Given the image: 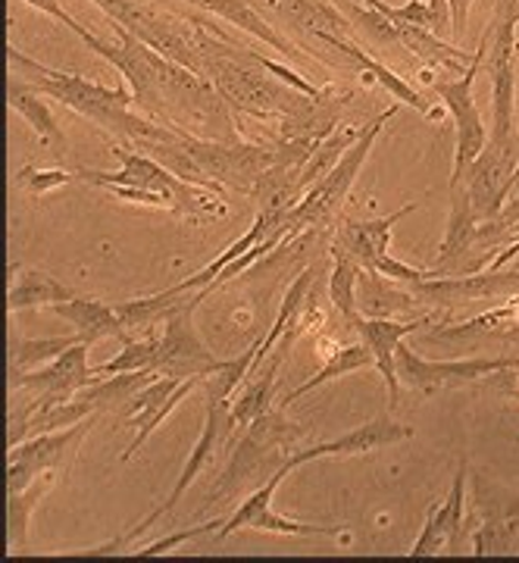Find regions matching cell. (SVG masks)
Listing matches in <instances>:
<instances>
[{
    "mask_svg": "<svg viewBox=\"0 0 519 563\" xmlns=\"http://www.w3.org/2000/svg\"><path fill=\"white\" fill-rule=\"evenodd\" d=\"M113 154L122 161L117 173L81 166L76 169V179L95 185L117 201L161 207V210H169L176 220H191L195 225L225 220V213H229L225 191H213V188L179 179L176 173H169L157 161L144 157L125 144H117V141H113Z\"/></svg>",
    "mask_w": 519,
    "mask_h": 563,
    "instance_id": "obj_1",
    "label": "cell"
},
{
    "mask_svg": "<svg viewBox=\"0 0 519 563\" xmlns=\"http://www.w3.org/2000/svg\"><path fill=\"white\" fill-rule=\"evenodd\" d=\"M7 60L13 66V73L32 81L41 95H47V98L60 101L63 107H69L73 113L91 120L113 141H120L125 129L139 117V110L132 107L129 88H107V85H98V81L76 76V73L51 69L44 63L32 60L29 54H22L16 44H7Z\"/></svg>",
    "mask_w": 519,
    "mask_h": 563,
    "instance_id": "obj_2",
    "label": "cell"
},
{
    "mask_svg": "<svg viewBox=\"0 0 519 563\" xmlns=\"http://www.w3.org/2000/svg\"><path fill=\"white\" fill-rule=\"evenodd\" d=\"M307 435V426L291 422L285 417V407H269L260 413L241 435V442L232 448V457L213 485V501L229 498L239 501L244 488L263 485L273 473H279L288 463V448Z\"/></svg>",
    "mask_w": 519,
    "mask_h": 563,
    "instance_id": "obj_3",
    "label": "cell"
},
{
    "mask_svg": "<svg viewBox=\"0 0 519 563\" xmlns=\"http://www.w3.org/2000/svg\"><path fill=\"white\" fill-rule=\"evenodd\" d=\"M398 110L400 103H395V107L382 110L376 120H369V125L360 132V139L354 141V144L344 151V157L332 166V173H329L325 179L317 181L310 191H303V198L285 213V225H288L291 239H300L303 232L322 229V225H329V222L335 220L341 203L347 201V195H351V188H354V181H357L363 163L373 154V144L379 141V135L385 132V125L398 117Z\"/></svg>",
    "mask_w": 519,
    "mask_h": 563,
    "instance_id": "obj_4",
    "label": "cell"
},
{
    "mask_svg": "<svg viewBox=\"0 0 519 563\" xmlns=\"http://www.w3.org/2000/svg\"><path fill=\"white\" fill-rule=\"evenodd\" d=\"M519 0H498L495 16L488 22V79H492V113H495V132L488 141L498 144H514L517 135V57H519Z\"/></svg>",
    "mask_w": 519,
    "mask_h": 563,
    "instance_id": "obj_5",
    "label": "cell"
},
{
    "mask_svg": "<svg viewBox=\"0 0 519 563\" xmlns=\"http://www.w3.org/2000/svg\"><path fill=\"white\" fill-rule=\"evenodd\" d=\"M485 51H488V35L482 32L479 44H476V57H473V66L457 76V79H432L429 88L432 95L439 98V103L451 113L454 120V132H457V151H454V169H451V188H460L466 181V173L470 166L476 163L485 144H488V132L482 125V113L476 107V98H473V85H476V76H479L482 63H485Z\"/></svg>",
    "mask_w": 519,
    "mask_h": 563,
    "instance_id": "obj_6",
    "label": "cell"
},
{
    "mask_svg": "<svg viewBox=\"0 0 519 563\" xmlns=\"http://www.w3.org/2000/svg\"><path fill=\"white\" fill-rule=\"evenodd\" d=\"M95 426V417L76 422L69 429L57 432H44L35 439H25L20 444H10L7 454V492H20L25 485H32L44 473H57L66 476L76 463L81 442L88 435V429Z\"/></svg>",
    "mask_w": 519,
    "mask_h": 563,
    "instance_id": "obj_7",
    "label": "cell"
},
{
    "mask_svg": "<svg viewBox=\"0 0 519 563\" xmlns=\"http://www.w3.org/2000/svg\"><path fill=\"white\" fill-rule=\"evenodd\" d=\"M195 291L188 295V301L179 310H173L157 329V344H161V376H176V379H207L210 373L220 369V357H213V351L203 344L200 332L195 329V310H198Z\"/></svg>",
    "mask_w": 519,
    "mask_h": 563,
    "instance_id": "obj_8",
    "label": "cell"
},
{
    "mask_svg": "<svg viewBox=\"0 0 519 563\" xmlns=\"http://www.w3.org/2000/svg\"><path fill=\"white\" fill-rule=\"evenodd\" d=\"M398 376L400 385L417 391L435 388H463L470 383L492 379L504 369H519V357H470V361H426L407 342L398 344Z\"/></svg>",
    "mask_w": 519,
    "mask_h": 563,
    "instance_id": "obj_9",
    "label": "cell"
},
{
    "mask_svg": "<svg viewBox=\"0 0 519 563\" xmlns=\"http://www.w3.org/2000/svg\"><path fill=\"white\" fill-rule=\"evenodd\" d=\"M288 463L281 466L279 473H273L266 483L260 485L257 492H251L244 501L239 504V510L222 523L217 532V539H229L241 529H260V532H273V536H313V539H341L344 536V526H320V523H298V520H288L281 517L279 510L273 507V498L279 492V485L288 476Z\"/></svg>",
    "mask_w": 519,
    "mask_h": 563,
    "instance_id": "obj_10",
    "label": "cell"
},
{
    "mask_svg": "<svg viewBox=\"0 0 519 563\" xmlns=\"http://www.w3.org/2000/svg\"><path fill=\"white\" fill-rule=\"evenodd\" d=\"M413 298L429 303L432 310H457L466 303L488 301V298H510L519 291V266L517 269H482L470 276H439V279H422L410 285Z\"/></svg>",
    "mask_w": 519,
    "mask_h": 563,
    "instance_id": "obj_11",
    "label": "cell"
},
{
    "mask_svg": "<svg viewBox=\"0 0 519 563\" xmlns=\"http://www.w3.org/2000/svg\"><path fill=\"white\" fill-rule=\"evenodd\" d=\"M203 379L198 376H191V379H176V376H157L154 383H147L141 388L139 395L129 401V407L122 410V417H125V426L135 432V439L129 442L125 448V454H122V461H132L135 454H139L144 442L161 429V422L179 407Z\"/></svg>",
    "mask_w": 519,
    "mask_h": 563,
    "instance_id": "obj_12",
    "label": "cell"
},
{
    "mask_svg": "<svg viewBox=\"0 0 519 563\" xmlns=\"http://www.w3.org/2000/svg\"><path fill=\"white\" fill-rule=\"evenodd\" d=\"M466 476H470V466H466V461H460L457 476L451 483L448 498H441V501L429 507L420 539L407 551L410 558L460 554L470 544L466 536H463V520H466Z\"/></svg>",
    "mask_w": 519,
    "mask_h": 563,
    "instance_id": "obj_13",
    "label": "cell"
},
{
    "mask_svg": "<svg viewBox=\"0 0 519 563\" xmlns=\"http://www.w3.org/2000/svg\"><path fill=\"white\" fill-rule=\"evenodd\" d=\"M407 439H413V426H407V422H395L388 413H382L376 420L363 422L357 429H351V432H344L339 439H332V442H320L313 444V448H307V451H295L291 457H288V470H295V466H303V463H313V461H325V457H360V454H373V451H382V448H388V444H398L407 442Z\"/></svg>",
    "mask_w": 519,
    "mask_h": 563,
    "instance_id": "obj_14",
    "label": "cell"
},
{
    "mask_svg": "<svg viewBox=\"0 0 519 563\" xmlns=\"http://www.w3.org/2000/svg\"><path fill=\"white\" fill-rule=\"evenodd\" d=\"M441 317V310H429V313H422L420 320H410V322H398V320H376V317H354L351 325H354V332L360 335V342L366 344L369 351H373V357H376V369L382 373V379H385V388H388V401L398 404L400 401V376H398V344L407 339V335H413V332H420L422 325H429V322H435Z\"/></svg>",
    "mask_w": 519,
    "mask_h": 563,
    "instance_id": "obj_15",
    "label": "cell"
},
{
    "mask_svg": "<svg viewBox=\"0 0 519 563\" xmlns=\"http://www.w3.org/2000/svg\"><path fill=\"white\" fill-rule=\"evenodd\" d=\"M88 347L91 344H73L69 351H63L57 361L35 366L29 373L10 376V388L16 391H32V395H51V398H76L81 388L98 383L95 366H88Z\"/></svg>",
    "mask_w": 519,
    "mask_h": 563,
    "instance_id": "obj_16",
    "label": "cell"
},
{
    "mask_svg": "<svg viewBox=\"0 0 519 563\" xmlns=\"http://www.w3.org/2000/svg\"><path fill=\"white\" fill-rule=\"evenodd\" d=\"M317 41H322L325 47H332L335 54H341V60H344V69H354L363 76L366 85H382L395 101L407 103V107H413V110H420L426 120H441L444 117V110L439 107H432V103L422 98L420 91L410 85V81H404L398 73H391L385 63H379L376 57H369L366 51H360L357 44L351 38H344V35H313Z\"/></svg>",
    "mask_w": 519,
    "mask_h": 563,
    "instance_id": "obj_17",
    "label": "cell"
},
{
    "mask_svg": "<svg viewBox=\"0 0 519 563\" xmlns=\"http://www.w3.org/2000/svg\"><path fill=\"white\" fill-rule=\"evenodd\" d=\"M413 210H420V201L407 203L395 213L382 217V220H344L335 229V239L329 251H339L344 257L357 263L360 269H376L382 257H388V244H391V232L404 217H410Z\"/></svg>",
    "mask_w": 519,
    "mask_h": 563,
    "instance_id": "obj_18",
    "label": "cell"
},
{
    "mask_svg": "<svg viewBox=\"0 0 519 563\" xmlns=\"http://www.w3.org/2000/svg\"><path fill=\"white\" fill-rule=\"evenodd\" d=\"M181 3H188V7H195V10H203V13H210V16H220L222 22H229V25L241 29L244 35H254V38L263 41V44H269L273 51H279L281 57L320 63L317 57H313V54L300 51L295 41L285 38L281 32H276V29L263 20V16H260L257 10H254L247 0H181Z\"/></svg>",
    "mask_w": 519,
    "mask_h": 563,
    "instance_id": "obj_19",
    "label": "cell"
},
{
    "mask_svg": "<svg viewBox=\"0 0 519 563\" xmlns=\"http://www.w3.org/2000/svg\"><path fill=\"white\" fill-rule=\"evenodd\" d=\"M519 332V295L507 298V301L485 310L479 317L466 322H441L439 329H432V342H514Z\"/></svg>",
    "mask_w": 519,
    "mask_h": 563,
    "instance_id": "obj_20",
    "label": "cell"
},
{
    "mask_svg": "<svg viewBox=\"0 0 519 563\" xmlns=\"http://www.w3.org/2000/svg\"><path fill=\"white\" fill-rule=\"evenodd\" d=\"M51 310L63 320H69V325H76V332H79L85 344H98L107 342V339H117L122 344L132 342V335L122 325L117 307L98 301V298H73V301L54 303Z\"/></svg>",
    "mask_w": 519,
    "mask_h": 563,
    "instance_id": "obj_21",
    "label": "cell"
},
{
    "mask_svg": "<svg viewBox=\"0 0 519 563\" xmlns=\"http://www.w3.org/2000/svg\"><path fill=\"white\" fill-rule=\"evenodd\" d=\"M317 273H320V266L313 263V266H307V269H300L295 282L288 285V291H285V298H281L279 313H276V322H273V329L260 339V351H257V361L251 366V376H257L260 369H263V363L266 357L276 351V344L281 342V335L288 332V329H295L300 322V313H303V303L310 298V291H313V285H317ZM247 376V379H251Z\"/></svg>",
    "mask_w": 519,
    "mask_h": 563,
    "instance_id": "obj_22",
    "label": "cell"
},
{
    "mask_svg": "<svg viewBox=\"0 0 519 563\" xmlns=\"http://www.w3.org/2000/svg\"><path fill=\"white\" fill-rule=\"evenodd\" d=\"M44 98L47 95H41L38 88L32 81L22 79V76H10V81H7V103H10V110H16L22 120L35 129V135L44 144H51L57 151H66V135H63V129L57 125Z\"/></svg>",
    "mask_w": 519,
    "mask_h": 563,
    "instance_id": "obj_23",
    "label": "cell"
},
{
    "mask_svg": "<svg viewBox=\"0 0 519 563\" xmlns=\"http://www.w3.org/2000/svg\"><path fill=\"white\" fill-rule=\"evenodd\" d=\"M357 310L360 317L391 320L398 313L417 310V298H413V291H404L376 269H363L357 282Z\"/></svg>",
    "mask_w": 519,
    "mask_h": 563,
    "instance_id": "obj_24",
    "label": "cell"
},
{
    "mask_svg": "<svg viewBox=\"0 0 519 563\" xmlns=\"http://www.w3.org/2000/svg\"><path fill=\"white\" fill-rule=\"evenodd\" d=\"M281 363H285L281 357H269V361L263 363V369H260L257 376H251V379L232 395L229 417H232L235 432H239V429H247L251 422L257 420L260 413H266V410L273 407V395H276V385H279Z\"/></svg>",
    "mask_w": 519,
    "mask_h": 563,
    "instance_id": "obj_25",
    "label": "cell"
},
{
    "mask_svg": "<svg viewBox=\"0 0 519 563\" xmlns=\"http://www.w3.org/2000/svg\"><path fill=\"white\" fill-rule=\"evenodd\" d=\"M266 3L279 13L281 20L307 32L310 38L313 35H344L347 38V32H351V22L344 20V13L325 0H266Z\"/></svg>",
    "mask_w": 519,
    "mask_h": 563,
    "instance_id": "obj_26",
    "label": "cell"
},
{
    "mask_svg": "<svg viewBox=\"0 0 519 563\" xmlns=\"http://www.w3.org/2000/svg\"><path fill=\"white\" fill-rule=\"evenodd\" d=\"M73 298H79V295L69 285H63L44 269L29 266V269H20V276L10 282L7 307H10V313H16V310H32V307H54V303L73 301Z\"/></svg>",
    "mask_w": 519,
    "mask_h": 563,
    "instance_id": "obj_27",
    "label": "cell"
},
{
    "mask_svg": "<svg viewBox=\"0 0 519 563\" xmlns=\"http://www.w3.org/2000/svg\"><path fill=\"white\" fill-rule=\"evenodd\" d=\"M154 379H157V373H151V369H129V373H113L107 379H98L95 385L81 388L79 395L85 401L95 404L98 413H122L141 388Z\"/></svg>",
    "mask_w": 519,
    "mask_h": 563,
    "instance_id": "obj_28",
    "label": "cell"
},
{
    "mask_svg": "<svg viewBox=\"0 0 519 563\" xmlns=\"http://www.w3.org/2000/svg\"><path fill=\"white\" fill-rule=\"evenodd\" d=\"M366 366H376V357H373V351L366 347L363 342H354V344H341L335 347L332 354H329V361L322 366L317 376H310L307 383L298 385L295 391H288L285 398L279 401V407H291L295 401H300L303 395H310L313 388H320V385H329L341 379V376H347V373H357V369H366Z\"/></svg>",
    "mask_w": 519,
    "mask_h": 563,
    "instance_id": "obj_29",
    "label": "cell"
},
{
    "mask_svg": "<svg viewBox=\"0 0 519 563\" xmlns=\"http://www.w3.org/2000/svg\"><path fill=\"white\" fill-rule=\"evenodd\" d=\"M60 483L57 473H44L32 485H25L20 492H10L7 501V544L10 551H22L29 544V520L35 514V507L44 501V495Z\"/></svg>",
    "mask_w": 519,
    "mask_h": 563,
    "instance_id": "obj_30",
    "label": "cell"
},
{
    "mask_svg": "<svg viewBox=\"0 0 519 563\" xmlns=\"http://www.w3.org/2000/svg\"><path fill=\"white\" fill-rule=\"evenodd\" d=\"M363 129H366V125H339L332 135H325V139L313 147V154L307 157L303 169H300V198H303V191H310L317 181L325 179V176L332 173V166L344 157V151L360 139Z\"/></svg>",
    "mask_w": 519,
    "mask_h": 563,
    "instance_id": "obj_31",
    "label": "cell"
},
{
    "mask_svg": "<svg viewBox=\"0 0 519 563\" xmlns=\"http://www.w3.org/2000/svg\"><path fill=\"white\" fill-rule=\"evenodd\" d=\"M470 544L476 558L488 554H519V510L504 517H485L470 532Z\"/></svg>",
    "mask_w": 519,
    "mask_h": 563,
    "instance_id": "obj_32",
    "label": "cell"
},
{
    "mask_svg": "<svg viewBox=\"0 0 519 563\" xmlns=\"http://www.w3.org/2000/svg\"><path fill=\"white\" fill-rule=\"evenodd\" d=\"M79 342V332H73V335H51V339H20V342H13V351H10V376H20V373L35 369V366L57 361L63 351H69L73 344Z\"/></svg>",
    "mask_w": 519,
    "mask_h": 563,
    "instance_id": "obj_33",
    "label": "cell"
},
{
    "mask_svg": "<svg viewBox=\"0 0 519 563\" xmlns=\"http://www.w3.org/2000/svg\"><path fill=\"white\" fill-rule=\"evenodd\" d=\"M332 254V273H329V301L339 310L344 320L351 322L357 317V282L360 269L357 263L351 257H344L339 251H329Z\"/></svg>",
    "mask_w": 519,
    "mask_h": 563,
    "instance_id": "obj_34",
    "label": "cell"
},
{
    "mask_svg": "<svg viewBox=\"0 0 519 563\" xmlns=\"http://www.w3.org/2000/svg\"><path fill=\"white\" fill-rule=\"evenodd\" d=\"M341 13H347L351 20L357 22L360 29L373 38L385 41V44H398V25L400 22H391L388 16H382L379 10H369V7H357L351 0L341 3Z\"/></svg>",
    "mask_w": 519,
    "mask_h": 563,
    "instance_id": "obj_35",
    "label": "cell"
},
{
    "mask_svg": "<svg viewBox=\"0 0 519 563\" xmlns=\"http://www.w3.org/2000/svg\"><path fill=\"white\" fill-rule=\"evenodd\" d=\"M222 523H225V520H210V523L188 526V529H179V532H173V536H163V539H157V542L141 544L139 551H129V554H135V558H157V554L176 551V548H181L185 542L200 539V536H207V532H220Z\"/></svg>",
    "mask_w": 519,
    "mask_h": 563,
    "instance_id": "obj_36",
    "label": "cell"
},
{
    "mask_svg": "<svg viewBox=\"0 0 519 563\" xmlns=\"http://www.w3.org/2000/svg\"><path fill=\"white\" fill-rule=\"evenodd\" d=\"M69 179H76V173H66V169H38V166H22L16 173V181L20 188L32 191V195H51L63 185H69Z\"/></svg>",
    "mask_w": 519,
    "mask_h": 563,
    "instance_id": "obj_37",
    "label": "cell"
},
{
    "mask_svg": "<svg viewBox=\"0 0 519 563\" xmlns=\"http://www.w3.org/2000/svg\"><path fill=\"white\" fill-rule=\"evenodd\" d=\"M25 3H29V7H35V10H38V13H44V16H51L54 22L66 25V29H69L73 35H79V38L88 44V47H95L98 35H95L91 29H85V25H81V22L76 20L73 13H66V10L60 7V0H25Z\"/></svg>",
    "mask_w": 519,
    "mask_h": 563,
    "instance_id": "obj_38",
    "label": "cell"
},
{
    "mask_svg": "<svg viewBox=\"0 0 519 563\" xmlns=\"http://www.w3.org/2000/svg\"><path fill=\"white\" fill-rule=\"evenodd\" d=\"M426 3H429V29L435 35H441L448 25H454L451 22V3L448 0H426Z\"/></svg>",
    "mask_w": 519,
    "mask_h": 563,
    "instance_id": "obj_39",
    "label": "cell"
},
{
    "mask_svg": "<svg viewBox=\"0 0 519 563\" xmlns=\"http://www.w3.org/2000/svg\"><path fill=\"white\" fill-rule=\"evenodd\" d=\"M448 3H451V22H454V25H451V32H454V35H463V32H466V20H470V3H473V0H448Z\"/></svg>",
    "mask_w": 519,
    "mask_h": 563,
    "instance_id": "obj_40",
    "label": "cell"
},
{
    "mask_svg": "<svg viewBox=\"0 0 519 563\" xmlns=\"http://www.w3.org/2000/svg\"><path fill=\"white\" fill-rule=\"evenodd\" d=\"M517 257H519V235L514 239V242H507L504 247H500L498 254L492 257V263H488V269H504V266H510Z\"/></svg>",
    "mask_w": 519,
    "mask_h": 563,
    "instance_id": "obj_41",
    "label": "cell"
},
{
    "mask_svg": "<svg viewBox=\"0 0 519 563\" xmlns=\"http://www.w3.org/2000/svg\"><path fill=\"white\" fill-rule=\"evenodd\" d=\"M360 3H363V7H369V10H379L382 16H385V13H388V7H391V3H385V0H360Z\"/></svg>",
    "mask_w": 519,
    "mask_h": 563,
    "instance_id": "obj_42",
    "label": "cell"
},
{
    "mask_svg": "<svg viewBox=\"0 0 519 563\" xmlns=\"http://www.w3.org/2000/svg\"><path fill=\"white\" fill-rule=\"evenodd\" d=\"M492 388H500V391H507V395H510V398H517V401H519V379H517V385L495 383V385H492Z\"/></svg>",
    "mask_w": 519,
    "mask_h": 563,
    "instance_id": "obj_43",
    "label": "cell"
},
{
    "mask_svg": "<svg viewBox=\"0 0 519 563\" xmlns=\"http://www.w3.org/2000/svg\"><path fill=\"white\" fill-rule=\"evenodd\" d=\"M514 185H517V188H519V166H517V176H514Z\"/></svg>",
    "mask_w": 519,
    "mask_h": 563,
    "instance_id": "obj_44",
    "label": "cell"
},
{
    "mask_svg": "<svg viewBox=\"0 0 519 563\" xmlns=\"http://www.w3.org/2000/svg\"><path fill=\"white\" fill-rule=\"evenodd\" d=\"M517 344H519V339H517Z\"/></svg>",
    "mask_w": 519,
    "mask_h": 563,
    "instance_id": "obj_45",
    "label": "cell"
},
{
    "mask_svg": "<svg viewBox=\"0 0 519 563\" xmlns=\"http://www.w3.org/2000/svg\"><path fill=\"white\" fill-rule=\"evenodd\" d=\"M517 379H519V376H517Z\"/></svg>",
    "mask_w": 519,
    "mask_h": 563,
    "instance_id": "obj_46",
    "label": "cell"
}]
</instances>
